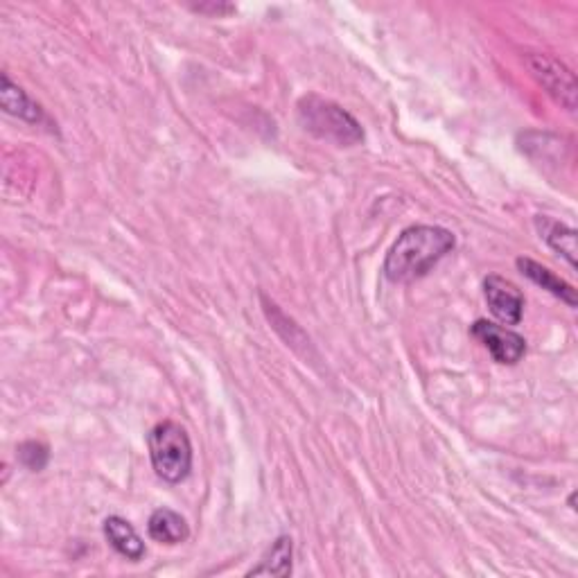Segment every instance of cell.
Here are the masks:
<instances>
[{
    "instance_id": "cell-14",
    "label": "cell",
    "mask_w": 578,
    "mask_h": 578,
    "mask_svg": "<svg viewBox=\"0 0 578 578\" xmlns=\"http://www.w3.org/2000/svg\"><path fill=\"white\" fill-rule=\"evenodd\" d=\"M195 12H201V14H231L235 12V7L233 5H224V3H208V5H195L192 7Z\"/></svg>"
},
{
    "instance_id": "cell-4",
    "label": "cell",
    "mask_w": 578,
    "mask_h": 578,
    "mask_svg": "<svg viewBox=\"0 0 578 578\" xmlns=\"http://www.w3.org/2000/svg\"><path fill=\"white\" fill-rule=\"evenodd\" d=\"M524 64H527L533 80L547 91V95L554 98V102H558L560 107L567 109L569 113L576 111L578 86L572 70L565 64H560L558 59L540 55V52H531V55L524 57Z\"/></svg>"
},
{
    "instance_id": "cell-6",
    "label": "cell",
    "mask_w": 578,
    "mask_h": 578,
    "mask_svg": "<svg viewBox=\"0 0 578 578\" xmlns=\"http://www.w3.org/2000/svg\"><path fill=\"white\" fill-rule=\"evenodd\" d=\"M484 294L495 319L502 321L504 326H518L524 314V296L518 285L502 276H488L484 280Z\"/></svg>"
},
{
    "instance_id": "cell-12",
    "label": "cell",
    "mask_w": 578,
    "mask_h": 578,
    "mask_svg": "<svg viewBox=\"0 0 578 578\" xmlns=\"http://www.w3.org/2000/svg\"><path fill=\"white\" fill-rule=\"evenodd\" d=\"M292 574V538L280 536L271 547L267 549V554L262 556L260 563L249 569L247 576H280L285 578Z\"/></svg>"
},
{
    "instance_id": "cell-8",
    "label": "cell",
    "mask_w": 578,
    "mask_h": 578,
    "mask_svg": "<svg viewBox=\"0 0 578 578\" xmlns=\"http://www.w3.org/2000/svg\"><path fill=\"white\" fill-rule=\"evenodd\" d=\"M515 265H518V269L522 271V274L527 276L529 280H533V283L540 285L542 289H547L549 294H554L556 299L567 303L569 308H576V305H578L576 289L569 283H565L563 278H558L554 271H549L547 267H542L540 262L531 260V258H518V260H515Z\"/></svg>"
},
{
    "instance_id": "cell-9",
    "label": "cell",
    "mask_w": 578,
    "mask_h": 578,
    "mask_svg": "<svg viewBox=\"0 0 578 578\" xmlns=\"http://www.w3.org/2000/svg\"><path fill=\"white\" fill-rule=\"evenodd\" d=\"M536 229L540 233V238L545 240L549 247L558 253V256H563L567 260L569 267L572 269L578 267V262H576L578 244H576L574 229H569V226L551 220V217H545V215L536 217Z\"/></svg>"
},
{
    "instance_id": "cell-5",
    "label": "cell",
    "mask_w": 578,
    "mask_h": 578,
    "mask_svg": "<svg viewBox=\"0 0 578 578\" xmlns=\"http://www.w3.org/2000/svg\"><path fill=\"white\" fill-rule=\"evenodd\" d=\"M472 335H475L481 344L488 348V353L493 355L497 364H518L520 359L527 353V341L522 335L513 332L509 328L497 326L493 321L479 319L472 326Z\"/></svg>"
},
{
    "instance_id": "cell-7",
    "label": "cell",
    "mask_w": 578,
    "mask_h": 578,
    "mask_svg": "<svg viewBox=\"0 0 578 578\" xmlns=\"http://www.w3.org/2000/svg\"><path fill=\"white\" fill-rule=\"evenodd\" d=\"M0 104H3L5 113L23 122H30V125H39L46 118L41 104L34 102L19 84H14L7 73H3V86H0Z\"/></svg>"
},
{
    "instance_id": "cell-1",
    "label": "cell",
    "mask_w": 578,
    "mask_h": 578,
    "mask_svg": "<svg viewBox=\"0 0 578 578\" xmlns=\"http://www.w3.org/2000/svg\"><path fill=\"white\" fill-rule=\"evenodd\" d=\"M454 233L443 226H409L398 235L384 260V276L396 285H407L427 276L454 249Z\"/></svg>"
},
{
    "instance_id": "cell-11",
    "label": "cell",
    "mask_w": 578,
    "mask_h": 578,
    "mask_svg": "<svg viewBox=\"0 0 578 578\" xmlns=\"http://www.w3.org/2000/svg\"><path fill=\"white\" fill-rule=\"evenodd\" d=\"M147 533L161 545H181L190 538L188 522L172 509H156L147 522Z\"/></svg>"
},
{
    "instance_id": "cell-2",
    "label": "cell",
    "mask_w": 578,
    "mask_h": 578,
    "mask_svg": "<svg viewBox=\"0 0 578 578\" xmlns=\"http://www.w3.org/2000/svg\"><path fill=\"white\" fill-rule=\"evenodd\" d=\"M296 118L303 131L337 147H355L364 140V129L337 102L317 93L303 95L296 104Z\"/></svg>"
},
{
    "instance_id": "cell-13",
    "label": "cell",
    "mask_w": 578,
    "mask_h": 578,
    "mask_svg": "<svg viewBox=\"0 0 578 578\" xmlns=\"http://www.w3.org/2000/svg\"><path fill=\"white\" fill-rule=\"evenodd\" d=\"M50 450L41 441H25L19 445V461L32 472H39L48 466Z\"/></svg>"
},
{
    "instance_id": "cell-3",
    "label": "cell",
    "mask_w": 578,
    "mask_h": 578,
    "mask_svg": "<svg viewBox=\"0 0 578 578\" xmlns=\"http://www.w3.org/2000/svg\"><path fill=\"white\" fill-rule=\"evenodd\" d=\"M147 448L156 477L165 484H181L192 470V443L186 429L174 420H163L147 436Z\"/></svg>"
},
{
    "instance_id": "cell-10",
    "label": "cell",
    "mask_w": 578,
    "mask_h": 578,
    "mask_svg": "<svg viewBox=\"0 0 578 578\" xmlns=\"http://www.w3.org/2000/svg\"><path fill=\"white\" fill-rule=\"evenodd\" d=\"M104 536H107L109 545L118 551L120 556L127 560H140L145 556V542L138 536V531L131 524L120 518V515H111L104 520Z\"/></svg>"
}]
</instances>
